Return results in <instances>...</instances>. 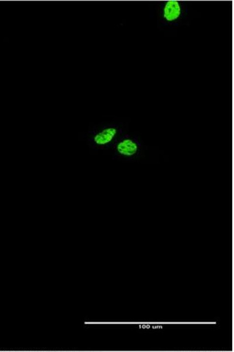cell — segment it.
Listing matches in <instances>:
<instances>
[{"mask_svg": "<svg viewBox=\"0 0 234 352\" xmlns=\"http://www.w3.org/2000/svg\"><path fill=\"white\" fill-rule=\"evenodd\" d=\"M117 134V130L115 128L104 129L94 136V143L98 146H106L113 141Z\"/></svg>", "mask_w": 234, "mask_h": 352, "instance_id": "1", "label": "cell"}, {"mask_svg": "<svg viewBox=\"0 0 234 352\" xmlns=\"http://www.w3.org/2000/svg\"><path fill=\"white\" fill-rule=\"evenodd\" d=\"M181 8L177 1L170 0L166 3L164 11V17L166 21L172 22L180 17Z\"/></svg>", "mask_w": 234, "mask_h": 352, "instance_id": "3", "label": "cell"}, {"mask_svg": "<svg viewBox=\"0 0 234 352\" xmlns=\"http://www.w3.org/2000/svg\"><path fill=\"white\" fill-rule=\"evenodd\" d=\"M116 150L120 155L131 157L137 153L138 146L136 142L133 140L125 139L117 144Z\"/></svg>", "mask_w": 234, "mask_h": 352, "instance_id": "2", "label": "cell"}]
</instances>
